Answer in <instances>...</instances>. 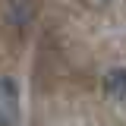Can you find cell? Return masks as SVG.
Masks as SVG:
<instances>
[{"instance_id":"1","label":"cell","mask_w":126,"mask_h":126,"mask_svg":"<svg viewBox=\"0 0 126 126\" xmlns=\"http://www.w3.org/2000/svg\"><path fill=\"white\" fill-rule=\"evenodd\" d=\"M19 123V88L13 79H0V126Z\"/></svg>"},{"instance_id":"2","label":"cell","mask_w":126,"mask_h":126,"mask_svg":"<svg viewBox=\"0 0 126 126\" xmlns=\"http://www.w3.org/2000/svg\"><path fill=\"white\" fill-rule=\"evenodd\" d=\"M104 92L113 101H126V69H110L104 76Z\"/></svg>"}]
</instances>
